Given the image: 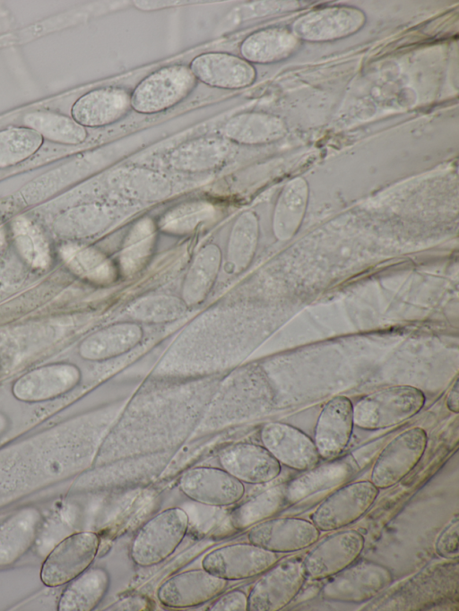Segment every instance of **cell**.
Instances as JSON below:
<instances>
[{
    "label": "cell",
    "mask_w": 459,
    "mask_h": 611,
    "mask_svg": "<svg viewBox=\"0 0 459 611\" xmlns=\"http://www.w3.org/2000/svg\"><path fill=\"white\" fill-rule=\"evenodd\" d=\"M227 583L204 568L187 570L167 579L159 587L157 598L167 607H195L217 598Z\"/></svg>",
    "instance_id": "obj_14"
},
{
    "label": "cell",
    "mask_w": 459,
    "mask_h": 611,
    "mask_svg": "<svg viewBox=\"0 0 459 611\" xmlns=\"http://www.w3.org/2000/svg\"><path fill=\"white\" fill-rule=\"evenodd\" d=\"M260 440L280 464L292 469L305 471L319 462L314 441L291 425L268 422L261 428Z\"/></svg>",
    "instance_id": "obj_13"
},
{
    "label": "cell",
    "mask_w": 459,
    "mask_h": 611,
    "mask_svg": "<svg viewBox=\"0 0 459 611\" xmlns=\"http://www.w3.org/2000/svg\"><path fill=\"white\" fill-rule=\"evenodd\" d=\"M320 537L311 521L297 517L268 519L250 528L248 541L274 553L297 552L309 547Z\"/></svg>",
    "instance_id": "obj_12"
},
{
    "label": "cell",
    "mask_w": 459,
    "mask_h": 611,
    "mask_svg": "<svg viewBox=\"0 0 459 611\" xmlns=\"http://www.w3.org/2000/svg\"><path fill=\"white\" fill-rule=\"evenodd\" d=\"M189 69L195 79L213 87L238 89L250 84L253 68L239 57L225 53H206L196 56Z\"/></svg>",
    "instance_id": "obj_19"
},
{
    "label": "cell",
    "mask_w": 459,
    "mask_h": 611,
    "mask_svg": "<svg viewBox=\"0 0 459 611\" xmlns=\"http://www.w3.org/2000/svg\"><path fill=\"white\" fill-rule=\"evenodd\" d=\"M221 468L243 484L262 485L281 473L279 461L263 446L237 443L223 448L218 455Z\"/></svg>",
    "instance_id": "obj_16"
},
{
    "label": "cell",
    "mask_w": 459,
    "mask_h": 611,
    "mask_svg": "<svg viewBox=\"0 0 459 611\" xmlns=\"http://www.w3.org/2000/svg\"><path fill=\"white\" fill-rule=\"evenodd\" d=\"M77 366L71 364H52L32 370L13 384V395L23 401H41L60 396L73 389L80 381Z\"/></svg>",
    "instance_id": "obj_17"
},
{
    "label": "cell",
    "mask_w": 459,
    "mask_h": 611,
    "mask_svg": "<svg viewBox=\"0 0 459 611\" xmlns=\"http://www.w3.org/2000/svg\"><path fill=\"white\" fill-rule=\"evenodd\" d=\"M95 532L82 531L62 540L43 563L40 578L49 587L68 583L90 567L100 547Z\"/></svg>",
    "instance_id": "obj_8"
},
{
    "label": "cell",
    "mask_w": 459,
    "mask_h": 611,
    "mask_svg": "<svg viewBox=\"0 0 459 611\" xmlns=\"http://www.w3.org/2000/svg\"><path fill=\"white\" fill-rule=\"evenodd\" d=\"M109 585L110 576L106 569L88 568L69 581L57 608L59 611L93 610L107 594Z\"/></svg>",
    "instance_id": "obj_23"
},
{
    "label": "cell",
    "mask_w": 459,
    "mask_h": 611,
    "mask_svg": "<svg viewBox=\"0 0 459 611\" xmlns=\"http://www.w3.org/2000/svg\"><path fill=\"white\" fill-rule=\"evenodd\" d=\"M41 515L32 507L13 513L0 526V565H9L22 556L33 544Z\"/></svg>",
    "instance_id": "obj_20"
},
{
    "label": "cell",
    "mask_w": 459,
    "mask_h": 611,
    "mask_svg": "<svg viewBox=\"0 0 459 611\" xmlns=\"http://www.w3.org/2000/svg\"><path fill=\"white\" fill-rule=\"evenodd\" d=\"M364 546V536L353 529L339 531L326 538L302 561L307 578L320 581L334 576L352 564Z\"/></svg>",
    "instance_id": "obj_11"
},
{
    "label": "cell",
    "mask_w": 459,
    "mask_h": 611,
    "mask_svg": "<svg viewBox=\"0 0 459 611\" xmlns=\"http://www.w3.org/2000/svg\"><path fill=\"white\" fill-rule=\"evenodd\" d=\"M425 395L411 385H394L370 392L353 405L354 426L365 430L385 429L418 414Z\"/></svg>",
    "instance_id": "obj_1"
},
{
    "label": "cell",
    "mask_w": 459,
    "mask_h": 611,
    "mask_svg": "<svg viewBox=\"0 0 459 611\" xmlns=\"http://www.w3.org/2000/svg\"><path fill=\"white\" fill-rule=\"evenodd\" d=\"M453 587H457V564H446L424 570L421 574L416 576L408 584L400 589L393 598L409 594L411 599L405 605L403 609H411L414 600L418 599L416 608L420 601L425 599H441L451 595ZM407 597L403 598L404 599ZM403 598L400 600H403Z\"/></svg>",
    "instance_id": "obj_24"
},
{
    "label": "cell",
    "mask_w": 459,
    "mask_h": 611,
    "mask_svg": "<svg viewBox=\"0 0 459 611\" xmlns=\"http://www.w3.org/2000/svg\"><path fill=\"white\" fill-rule=\"evenodd\" d=\"M379 489L370 480L348 483L326 496L315 509L311 521L324 532L347 527L375 503Z\"/></svg>",
    "instance_id": "obj_3"
},
{
    "label": "cell",
    "mask_w": 459,
    "mask_h": 611,
    "mask_svg": "<svg viewBox=\"0 0 459 611\" xmlns=\"http://www.w3.org/2000/svg\"><path fill=\"white\" fill-rule=\"evenodd\" d=\"M353 404L346 396L329 400L317 417L314 443L320 458L333 460L347 447L353 430Z\"/></svg>",
    "instance_id": "obj_15"
},
{
    "label": "cell",
    "mask_w": 459,
    "mask_h": 611,
    "mask_svg": "<svg viewBox=\"0 0 459 611\" xmlns=\"http://www.w3.org/2000/svg\"><path fill=\"white\" fill-rule=\"evenodd\" d=\"M458 527L459 520L457 516H455L437 537L435 547L439 556L449 560L457 559Z\"/></svg>",
    "instance_id": "obj_36"
},
{
    "label": "cell",
    "mask_w": 459,
    "mask_h": 611,
    "mask_svg": "<svg viewBox=\"0 0 459 611\" xmlns=\"http://www.w3.org/2000/svg\"><path fill=\"white\" fill-rule=\"evenodd\" d=\"M42 142V136L27 126L0 131V168L27 159L39 149Z\"/></svg>",
    "instance_id": "obj_29"
},
{
    "label": "cell",
    "mask_w": 459,
    "mask_h": 611,
    "mask_svg": "<svg viewBox=\"0 0 459 611\" xmlns=\"http://www.w3.org/2000/svg\"><path fill=\"white\" fill-rule=\"evenodd\" d=\"M180 492L190 500L213 507L230 506L245 495L244 484L221 468L200 466L182 474Z\"/></svg>",
    "instance_id": "obj_10"
},
{
    "label": "cell",
    "mask_w": 459,
    "mask_h": 611,
    "mask_svg": "<svg viewBox=\"0 0 459 611\" xmlns=\"http://www.w3.org/2000/svg\"><path fill=\"white\" fill-rule=\"evenodd\" d=\"M247 596L248 611H278L286 607L304 586L303 562L290 558L275 564L261 574Z\"/></svg>",
    "instance_id": "obj_5"
},
{
    "label": "cell",
    "mask_w": 459,
    "mask_h": 611,
    "mask_svg": "<svg viewBox=\"0 0 459 611\" xmlns=\"http://www.w3.org/2000/svg\"><path fill=\"white\" fill-rule=\"evenodd\" d=\"M221 252L215 245L204 246L196 254L186 276L182 297L186 306L201 303L209 294L217 278Z\"/></svg>",
    "instance_id": "obj_25"
},
{
    "label": "cell",
    "mask_w": 459,
    "mask_h": 611,
    "mask_svg": "<svg viewBox=\"0 0 459 611\" xmlns=\"http://www.w3.org/2000/svg\"><path fill=\"white\" fill-rule=\"evenodd\" d=\"M23 122L27 127L39 133L42 138L58 143L79 144L87 136L86 130L82 125L74 118L58 113L30 112L24 116Z\"/></svg>",
    "instance_id": "obj_27"
},
{
    "label": "cell",
    "mask_w": 459,
    "mask_h": 611,
    "mask_svg": "<svg viewBox=\"0 0 459 611\" xmlns=\"http://www.w3.org/2000/svg\"><path fill=\"white\" fill-rule=\"evenodd\" d=\"M195 77L181 65L160 68L144 78L131 96V106L139 113H157L180 102L194 89Z\"/></svg>",
    "instance_id": "obj_6"
},
{
    "label": "cell",
    "mask_w": 459,
    "mask_h": 611,
    "mask_svg": "<svg viewBox=\"0 0 459 611\" xmlns=\"http://www.w3.org/2000/svg\"><path fill=\"white\" fill-rule=\"evenodd\" d=\"M141 327L121 323L102 329L86 338L79 348L80 355L88 360H103L122 355L139 344Z\"/></svg>",
    "instance_id": "obj_21"
},
{
    "label": "cell",
    "mask_w": 459,
    "mask_h": 611,
    "mask_svg": "<svg viewBox=\"0 0 459 611\" xmlns=\"http://www.w3.org/2000/svg\"><path fill=\"white\" fill-rule=\"evenodd\" d=\"M286 485L272 486L236 507L230 513L232 528L243 530L270 519L288 503Z\"/></svg>",
    "instance_id": "obj_26"
},
{
    "label": "cell",
    "mask_w": 459,
    "mask_h": 611,
    "mask_svg": "<svg viewBox=\"0 0 459 611\" xmlns=\"http://www.w3.org/2000/svg\"><path fill=\"white\" fill-rule=\"evenodd\" d=\"M186 309L184 301L171 296H152L138 300L131 307L132 315L142 321L162 323L177 319Z\"/></svg>",
    "instance_id": "obj_30"
},
{
    "label": "cell",
    "mask_w": 459,
    "mask_h": 611,
    "mask_svg": "<svg viewBox=\"0 0 459 611\" xmlns=\"http://www.w3.org/2000/svg\"><path fill=\"white\" fill-rule=\"evenodd\" d=\"M446 404L447 409L454 412L458 413L459 410V392H458V382L455 380L453 387L448 392L446 400Z\"/></svg>",
    "instance_id": "obj_39"
},
{
    "label": "cell",
    "mask_w": 459,
    "mask_h": 611,
    "mask_svg": "<svg viewBox=\"0 0 459 611\" xmlns=\"http://www.w3.org/2000/svg\"><path fill=\"white\" fill-rule=\"evenodd\" d=\"M152 235L151 224L143 222L136 227L123 253V261L126 264L133 267L134 263L138 262V260L141 261L146 255L151 245Z\"/></svg>",
    "instance_id": "obj_35"
},
{
    "label": "cell",
    "mask_w": 459,
    "mask_h": 611,
    "mask_svg": "<svg viewBox=\"0 0 459 611\" xmlns=\"http://www.w3.org/2000/svg\"><path fill=\"white\" fill-rule=\"evenodd\" d=\"M17 246L22 255L35 267H45L48 262V246L36 227L26 219L13 225Z\"/></svg>",
    "instance_id": "obj_32"
},
{
    "label": "cell",
    "mask_w": 459,
    "mask_h": 611,
    "mask_svg": "<svg viewBox=\"0 0 459 611\" xmlns=\"http://www.w3.org/2000/svg\"><path fill=\"white\" fill-rule=\"evenodd\" d=\"M212 206L195 203L177 209L168 214L163 221V228L174 233H186L195 229L200 223L212 216Z\"/></svg>",
    "instance_id": "obj_33"
},
{
    "label": "cell",
    "mask_w": 459,
    "mask_h": 611,
    "mask_svg": "<svg viewBox=\"0 0 459 611\" xmlns=\"http://www.w3.org/2000/svg\"><path fill=\"white\" fill-rule=\"evenodd\" d=\"M247 595L239 589H233L223 594L211 604L209 611H247Z\"/></svg>",
    "instance_id": "obj_37"
},
{
    "label": "cell",
    "mask_w": 459,
    "mask_h": 611,
    "mask_svg": "<svg viewBox=\"0 0 459 611\" xmlns=\"http://www.w3.org/2000/svg\"><path fill=\"white\" fill-rule=\"evenodd\" d=\"M428 445L426 431L415 426L394 436L379 452L370 481L380 490L401 482L420 462Z\"/></svg>",
    "instance_id": "obj_4"
},
{
    "label": "cell",
    "mask_w": 459,
    "mask_h": 611,
    "mask_svg": "<svg viewBox=\"0 0 459 611\" xmlns=\"http://www.w3.org/2000/svg\"><path fill=\"white\" fill-rule=\"evenodd\" d=\"M153 604L149 598L142 594H128L111 604L106 610L109 611H147L152 610Z\"/></svg>",
    "instance_id": "obj_38"
},
{
    "label": "cell",
    "mask_w": 459,
    "mask_h": 611,
    "mask_svg": "<svg viewBox=\"0 0 459 611\" xmlns=\"http://www.w3.org/2000/svg\"><path fill=\"white\" fill-rule=\"evenodd\" d=\"M131 97L120 88L105 87L87 92L79 98L71 112L81 125L98 127L112 124L128 111Z\"/></svg>",
    "instance_id": "obj_18"
},
{
    "label": "cell",
    "mask_w": 459,
    "mask_h": 611,
    "mask_svg": "<svg viewBox=\"0 0 459 611\" xmlns=\"http://www.w3.org/2000/svg\"><path fill=\"white\" fill-rule=\"evenodd\" d=\"M277 553L251 542L220 546L202 560V568L226 581L256 577L279 562Z\"/></svg>",
    "instance_id": "obj_9"
},
{
    "label": "cell",
    "mask_w": 459,
    "mask_h": 611,
    "mask_svg": "<svg viewBox=\"0 0 459 611\" xmlns=\"http://www.w3.org/2000/svg\"><path fill=\"white\" fill-rule=\"evenodd\" d=\"M7 425L8 421L6 417L0 413V435L5 431Z\"/></svg>",
    "instance_id": "obj_40"
},
{
    "label": "cell",
    "mask_w": 459,
    "mask_h": 611,
    "mask_svg": "<svg viewBox=\"0 0 459 611\" xmlns=\"http://www.w3.org/2000/svg\"><path fill=\"white\" fill-rule=\"evenodd\" d=\"M228 152L229 146L222 140H198L177 150L171 156L170 163L181 170H205L221 164Z\"/></svg>",
    "instance_id": "obj_28"
},
{
    "label": "cell",
    "mask_w": 459,
    "mask_h": 611,
    "mask_svg": "<svg viewBox=\"0 0 459 611\" xmlns=\"http://www.w3.org/2000/svg\"><path fill=\"white\" fill-rule=\"evenodd\" d=\"M189 517L180 507L165 509L148 520L134 535L129 555L140 567L157 565L170 556L183 541Z\"/></svg>",
    "instance_id": "obj_2"
},
{
    "label": "cell",
    "mask_w": 459,
    "mask_h": 611,
    "mask_svg": "<svg viewBox=\"0 0 459 611\" xmlns=\"http://www.w3.org/2000/svg\"><path fill=\"white\" fill-rule=\"evenodd\" d=\"M248 214L242 215L235 223L228 245V262L233 271H241L250 259L254 245V225Z\"/></svg>",
    "instance_id": "obj_31"
},
{
    "label": "cell",
    "mask_w": 459,
    "mask_h": 611,
    "mask_svg": "<svg viewBox=\"0 0 459 611\" xmlns=\"http://www.w3.org/2000/svg\"><path fill=\"white\" fill-rule=\"evenodd\" d=\"M394 580L385 565L361 561L341 571L322 588V598L342 603H362L374 598Z\"/></svg>",
    "instance_id": "obj_7"
},
{
    "label": "cell",
    "mask_w": 459,
    "mask_h": 611,
    "mask_svg": "<svg viewBox=\"0 0 459 611\" xmlns=\"http://www.w3.org/2000/svg\"><path fill=\"white\" fill-rule=\"evenodd\" d=\"M64 254L71 267L88 277H99L108 268L104 256L90 248L69 247Z\"/></svg>",
    "instance_id": "obj_34"
},
{
    "label": "cell",
    "mask_w": 459,
    "mask_h": 611,
    "mask_svg": "<svg viewBox=\"0 0 459 611\" xmlns=\"http://www.w3.org/2000/svg\"><path fill=\"white\" fill-rule=\"evenodd\" d=\"M354 472L349 460H332L303 471L285 484L288 503L300 502L316 493L342 483Z\"/></svg>",
    "instance_id": "obj_22"
}]
</instances>
